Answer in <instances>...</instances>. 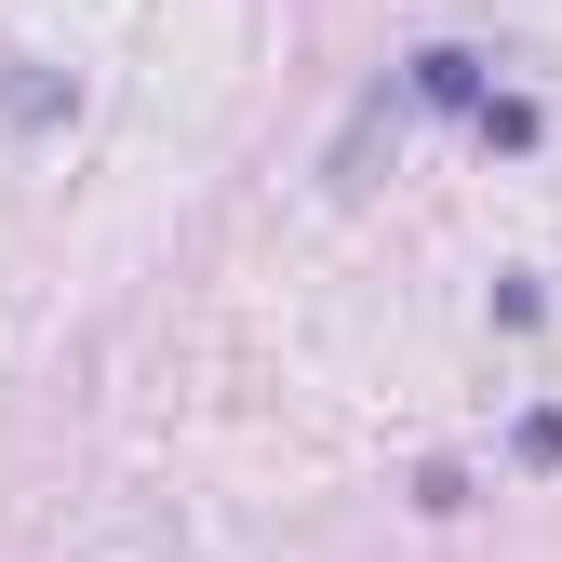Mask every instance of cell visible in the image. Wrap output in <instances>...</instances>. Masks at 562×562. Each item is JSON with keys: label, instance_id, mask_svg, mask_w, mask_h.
Listing matches in <instances>:
<instances>
[{"label": "cell", "instance_id": "2", "mask_svg": "<svg viewBox=\"0 0 562 562\" xmlns=\"http://www.w3.org/2000/svg\"><path fill=\"white\" fill-rule=\"evenodd\" d=\"M469 121H482V148H536V108H522V94H482Z\"/></svg>", "mask_w": 562, "mask_h": 562}, {"label": "cell", "instance_id": "3", "mask_svg": "<svg viewBox=\"0 0 562 562\" xmlns=\"http://www.w3.org/2000/svg\"><path fill=\"white\" fill-rule=\"evenodd\" d=\"M0 108H14V121H54V108H67V81H41V67H14V81H0Z\"/></svg>", "mask_w": 562, "mask_h": 562}, {"label": "cell", "instance_id": "1", "mask_svg": "<svg viewBox=\"0 0 562 562\" xmlns=\"http://www.w3.org/2000/svg\"><path fill=\"white\" fill-rule=\"evenodd\" d=\"M415 94H429V108H482V54L429 41V54H415Z\"/></svg>", "mask_w": 562, "mask_h": 562}]
</instances>
